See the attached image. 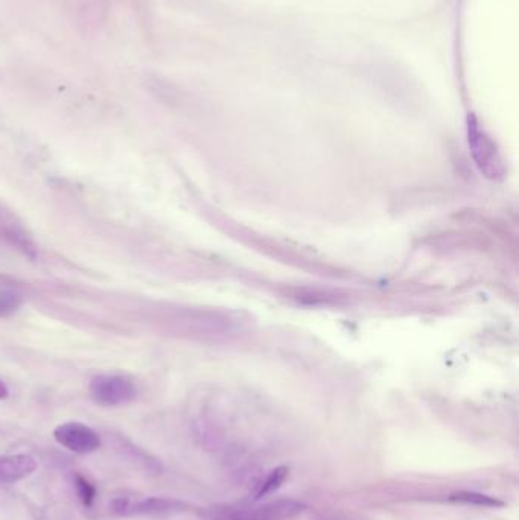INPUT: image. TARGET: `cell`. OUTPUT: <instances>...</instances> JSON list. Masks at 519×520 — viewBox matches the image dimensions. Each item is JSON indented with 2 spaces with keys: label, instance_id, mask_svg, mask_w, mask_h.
<instances>
[{
  "label": "cell",
  "instance_id": "obj_10",
  "mask_svg": "<svg viewBox=\"0 0 519 520\" xmlns=\"http://www.w3.org/2000/svg\"><path fill=\"white\" fill-rule=\"evenodd\" d=\"M75 490H77L78 498L86 507H92L96 498V489L89 479L84 478L83 475H75L74 478Z\"/></svg>",
  "mask_w": 519,
  "mask_h": 520
},
{
  "label": "cell",
  "instance_id": "obj_7",
  "mask_svg": "<svg viewBox=\"0 0 519 520\" xmlns=\"http://www.w3.org/2000/svg\"><path fill=\"white\" fill-rule=\"evenodd\" d=\"M448 501L454 502V504L475 505V507L483 508L506 507V502L501 501V499L477 492H457L449 496Z\"/></svg>",
  "mask_w": 519,
  "mask_h": 520
},
{
  "label": "cell",
  "instance_id": "obj_1",
  "mask_svg": "<svg viewBox=\"0 0 519 520\" xmlns=\"http://www.w3.org/2000/svg\"><path fill=\"white\" fill-rule=\"evenodd\" d=\"M89 393L98 405L122 406L136 399L137 388L125 376L99 375L90 381Z\"/></svg>",
  "mask_w": 519,
  "mask_h": 520
},
{
  "label": "cell",
  "instance_id": "obj_6",
  "mask_svg": "<svg viewBox=\"0 0 519 520\" xmlns=\"http://www.w3.org/2000/svg\"><path fill=\"white\" fill-rule=\"evenodd\" d=\"M191 505L180 499L144 498L133 501L131 498L127 516L131 514H171L186 511Z\"/></svg>",
  "mask_w": 519,
  "mask_h": 520
},
{
  "label": "cell",
  "instance_id": "obj_3",
  "mask_svg": "<svg viewBox=\"0 0 519 520\" xmlns=\"http://www.w3.org/2000/svg\"><path fill=\"white\" fill-rule=\"evenodd\" d=\"M54 438L75 454H92L101 448L98 432L80 422L61 423L55 428Z\"/></svg>",
  "mask_w": 519,
  "mask_h": 520
},
{
  "label": "cell",
  "instance_id": "obj_4",
  "mask_svg": "<svg viewBox=\"0 0 519 520\" xmlns=\"http://www.w3.org/2000/svg\"><path fill=\"white\" fill-rule=\"evenodd\" d=\"M469 146H471L478 168L486 174V177L497 178L503 174V165H501L494 143L474 121L469 122Z\"/></svg>",
  "mask_w": 519,
  "mask_h": 520
},
{
  "label": "cell",
  "instance_id": "obj_2",
  "mask_svg": "<svg viewBox=\"0 0 519 520\" xmlns=\"http://www.w3.org/2000/svg\"><path fill=\"white\" fill-rule=\"evenodd\" d=\"M0 241L16 248L29 259H36L39 254V247L29 233L28 227L4 203H0Z\"/></svg>",
  "mask_w": 519,
  "mask_h": 520
},
{
  "label": "cell",
  "instance_id": "obj_9",
  "mask_svg": "<svg viewBox=\"0 0 519 520\" xmlns=\"http://www.w3.org/2000/svg\"><path fill=\"white\" fill-rule=\"evenodd\" d=\"M22 295L8 289H0V318L13 317L22 308Z\"/></svg>",
  "mask_w": 519,
  "mask_h": 520
},
{
  "label": "cell",
  "instance_id": "obj_5",
  "mask_svg": "<svg viewBox=\"0 0 519 520\" xmlns=\"http://www.w3.org/2000/svg\"><path fill=\"white\" fill-rule=\"evenodd\" d=\"M37 461L31 455H8L0 458V482L14 484L36 472Z\"/></svg>",
  "mask_w": 519,
  "mask_h": 520
},
{
  "label": "cell",
  "instance_id": "obj_11",
  "mask_svg": "<svg viewBox=\"0 0 519 520\" xmlns=\"http://www.w3.org/2000/svg\"><path fill=\"white\" fill-rule=\"evenodd\" d=\"M10 396V390H8L7 384L0 379V400L7 399Z\"/></svg>",
  "mask_w": 519,
  "mask_h": 520
},
{
  "label": "cell",
  "instance_id": "obj_8",
  "mask_svg": "<svg viewBox=\"0 0 519 520\" xmlns=\"http://www.w3.org/2000/svg\"><path fill=\"white\" fill-rule=\"evenodd\" d=\"M288 475H290V469L287 466H279L271 470L270 475L267 476V479L259 487L255 499H261L262 496L270 495V493L281 489L282 484L287 481Z\"/></svg>",
  "mask_w": 519,
  "mask_h": 520
}]
</instances>
